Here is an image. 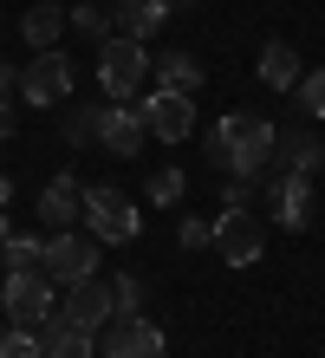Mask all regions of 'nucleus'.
I'll return each mask as SVG.
<instances>
[{"mask_svg": "<svg viewBox=\"0 0 325 358\" xmlns=\"http://www.w3.org/2000/svg\"><path fill=\"white\" fill-rule=\"evenodd\" d=\"M273 143H280V131L267 117H254V111H228L222 124L208 131V163L215 170H228V176H267L273 170Z\"/></svg>", "mask_w": 325, "mask_h": 358, "instance_id": "1", "label": "nucleus"}, {"mask_svg": "<svg viewBox=\"0 0 325 358\" xmlns=\"http://www.w3.org/2000/svg\"><path fill=\"white\" fill-rule=\"evenodd\" d=\"M85 228H92L98 241H137L143 215H137V202H130L117 182H92L85 189Z\"/></svg>", "mask_w": 325, "mask_h": 358, "instance_id": "2", "label": "nucleus"}, {"mask_svg": "<svg viewBox=\"0 0 325 358\" xmlns=\"http://www.w3.org/2000/svg\"><path fill=\"white\" fill-rule=\"evenodd\" d=\"M52 273L46 267H7V287H0V306L13 313V326H46L52 313Z\"/></svg>", "mask_w": 325, "mask_h": 358, "instance_id": "3", "label": "nucleus"}, {"mask_svg": "<svg viewBox=\"0 0 325 358\" xmlns=\"http://www.w3.org/2000/svg\"><path fill=\"white\" fill-rule=\"evenodd\" d=\"M143 78H150V52L137 46V39H111V46H98V85L104 98H137L143 92Z\"/></svg>", "mask_w": 325, "mask_h": 358, "instance_id": "4", "label": "nucleus"}, {"mask_svg": "<svg viewBox=\"0 0 325 358\" xmlns=\"http://www.w3.org/2000/svg\"><path fill=\"white\" fill-rule=\"evenodd\" d=\"M98 235H72V228H59V235H46V273L59 287H78L98 273Z\"/></svg>", "mask_w": 325, "mask_h": 358, "instance_id": "5", "label": "nucleus"}, {"mask_svg": "<svg viewBox=\"0 0 325 358\" xmlns=\"http://www.w3.org/2000/svg\"><path fill=\"white\" fill-rule=\"evenodd\" d=\"M267 208H273V222L280 228H293V235H299V228H312V176H299V170H280V163H273V170H267Z\"/></svg>", "mask_w": 325, "mask_h": 358, "instance_id": "6", "label": "nucleus"}, {"mask_svg": "<svg viewBox=\"0 0 325 358\" xmlns=\"http://www.w3.org/2000/svg\"><path fill=\"white\" fill-rule=\"evenodd\" d=\"M260 248H267V228H260L254 208H222V222H215V255L228 267H254Z\"/></svg>", "mask_w": 325, "mask_h": 358, "instance_id": "7", "label": "nucleus"}, {"mask_svg": "<svg viewBox=\"0 0 325 358\" xmlns=\"http://www.w3.org/2000/svg\"><path fill=\"white\" fill-rule=\"evenodd\" d=\"M72 85H78V72H72V59H65V52H39L33 66L20 72V98H27V104H46V111L72 98Z\"/></svg>", "mask_w": 325, "mask_h": 358, "instance_id": "8", "label": "nucleus"}, {"mask_svg": "<svg viewBox=\"0 0 325 358\" xmlns=\"http://www.w3.org/2000/svg\"><path fill=\"white\" fill-rule=\"evenodd\" d=\"M137 111H143V124H150V137H163V143H182V137L195 131V98H189V92H163V85H157Z\"/></svg>", "mask_w": 325, "mask_h": 358, "instance_id": "9", "label": "nucleus"}, {"mask_svg": "<svg viewBox=\"0 0 325 358\" xmlns=\"http://www.w3.org/2000/svg\"><path fill=\"white\" fill-rule=\"evenodd\" d=\"M163 352H169V339L143 313H117V320L104 326V358H163Z\"/></svg>", "mask_w": 325, "mask_h": 358, "instance_id": "10", "label": "nucleus"}, {"mask_svg": "<svg viewBox=\"0 0 325 358\" xmlns=\"http://www.w3.org/2000/svg\"><path fill=\"white\" fill-rule=\"evenodd\" d=\"M143 137H150V124H143L137 104H124V98L98 104V143H104L111 157H137V150H143Z\"/></svg>", "mask_w": 325, "mask_h": 358, "instance_id": "11", "label": "nucleus"}, {"mask_svg": "<svg viewBox=\"0 0 325 358\" xmlns=\"http://www.w3.org/2000/svg\"><path fill=\"white\" fill-rule=\"evenodd\" d=\"M65 320L72 326H85V332H104L117 320V306H111V280H78V287H65Z\"/></svg>", "mask_w": 325, "mask_h": 358, "instance_id": "12", "label": "nucleus"}, {"mask_svg": "<svg viewBox=\"0 0 325 358\" xmlns=\"http://www.w3.org/2000/svg\"><path fill=\"white\" fill-rule=\"evenodd\" d=\"M33 215L46 222L52 235H59V228H78L85 222V182L78 176H52L46 189H39V208H33Z\"/></svg>", "mask_w": 325, "mask_h": 358, "instance_id": "13", "label": "nucleus"}, {"mask_svg": "<svg viewBox=\"0 0 325 358\" xmlns=\"http://www.w3.org/2000/svg\"><path fill=\"white\" fill-rule=\"evenodd\" d=\"M111 7H117V39H137V46H150L169 27V0H111Z\"/></svg>", "mask_w": 325, "mask_h": 358, "instance_id": "14", "label": "nucleus"}, {"mask_svg": "<svg viewBox=\"0 0 325 358\" xmlns=\"http://www.w3.org/2000/svg\"><path fill=\"white\" fill-rule=\"evenodd\" d=\"M150 72H157V85H163V92H189V98L202 92V78H208V72H202V59L182 52V46L157 52V59H150Z\"/></svg>", "mask_w": 325, "mask_h": 358, "instance_id": "15", "label": "nucleus"}, {"mask_svg": "<svg viewBox=\"0 0 325 358\" xmlns=\"http://www.w3.org/2000/svg\"><path fill=\"white\" fill-rule=\"evenodd\" d=\"M254 72H260V85H273V92H293L299 78V52L287 46V39H267V46H260V59H254Z\"/></svg>", "mask_w": 325, "mask_h": 358, "instance_id": "16", "label": "nucleus"}, {"mask_svg": "<svg viewBox=\"0 0 325 358\" xmlns=\"http://www.w3.org/2000/svg\"><path fill=\"white\" fill-rule=\"evenodd\" d=\"M273 163H280V170H299V176H319L325 143H319L312 131H280V143H273Z\"/></svg>", "mask_w": 325, "mask_h": 358, "instance_id": "17", "label": "nucleus"}, {"mask_svg": "<svg viewBox=\"0 0 325 358\" xmlns=\"http://www.w3.org/2000/svg\"><path fill=\"white\" fill-rule=\"evenodd\" d=\"M20 39H27L33 52H52L65 39V7L59 0H39V7H27V20H20Z\"/></svg>", "mask_w": 325, "mask_h": 358, "instance_id": "18", "label": "nucleus"}, {"mask_svg": "<svg viewBox=\"0 0 325 358\" xmlns=\"http://www.w3.org/2000/svg\"><path fill=\"white\" fill-rule=\"evenodd\" d=\"M39 339H46V358H92V339H98V332L72 326L65 313H46V326H39Z\"/></svg>", "mask_w": 325, "mask_h": 358, "instance_id": "19", "label": "nucleus"}, {"mask_svg": "<svg viewBox=\"0 0 325 358\" xmlns=\"http://www.w3.org/2000/svg\"><path fill=\"white\" fill-rule=\"evenodd\" d=\"M72 27L92 39V46H111V39H117V7H111V0H78Z\"/></svg>", "mask_w": 325, "mask_h": 358, "instance_id": "20", "label": "nucleus"}, {"mask_svg": "<svg viewBox=\"0 0 325 358\" xmlns=\"http://www.w3.org/2000/svg\"><path fill=\"white\" fill-rule=\"evenodd\" d=\"M59 131H65V143H98V104H78V98H65V117H59Z\"/></svg>", "mask_w": 325, "mask_h": 358, "instance_id": "21", "label": "nucleus"}, {"mask_svg": "<svg viewBox=\"0 0 325 358\" xmlns=\"http://www.w3.org/2000/svg\"><path fill=\"white\" fill-rule=\"evenodd\" d=\"M182 196H189V176L176 170V163H169V170H150V202L169 208V202H182Z\"/></svg>", "mask_w": 325, "mask_h": 358, "instance_id": "22", "label": "nucleus"}, {"mask_svg": "<svg viewBox=\"0 0 325 358\" xmlns=\"http://www.w3.org/2000/svg\"><path fill=\"white\" fill-rule=\"evenodd\" d=\"M0 358H46V339H33V326L0 332Z\"/></svg>", "mask_w": 325, "mask_h": 358, "instance_id": "23", "label": "nucleus"}, {"mask_svg": "<svg viewBox=\"0 0 325 358\" xmlns=\"http://www.w3.org/2000/svg\"><path fill=\"white\" fill-rule=\"evenodd\" d=\"M293 98H299V111H306V117H325V66L299 78V85H293Z\"/></svg>", "mask_w": 325, "mask_h": 358, "instance_id": "24", "label": "nucleus"}, {"mask_svg": "<svg viewBox=\"0 0 325 358\" xmlns=\"http://www.w3.org/2000/svg\"><path fill=\"white\" fill-rule=\"evenodd\" d=\"M7 267H46V241L39 235H13L7 241Z\"/></svg>", "mask_w": 325, "mask_h": 358, "instance_id": "25", "label": "nucleus"}, {"mask_svg": "<svg viewBox=\"0 0 325 358\" xmlns=\"http://www.w3.org/2000/svg\"><path fill=\"white\" fill-rule=\"evenodd\" d=\"M176 241L189 248V255H202V248H215V222H202V215H189V222L176 228Z\"/></svg>", "mask_w": 325, "mask_h": 358, "instance_id": "26", "label": "nucleus"}, {"mask_svg": "<svg viewBox=\"0 0 325 358\" xmlns=\"http://www.w3.org/2000/svg\"><path fill=\"white\" fill-rule=\"evenodd\" d=\"M111 306L117 313H137L143 306V280H137V273H117V280H111Z\"/></svg>", "mask_w": 325, "mask_h": 358, "instance_id": "27", "label": "nucleus"}, {"mask_svg": "<svg viewBox=\"0 0 325 358\" xmlns=\"http://www.w3.org/2000/svg\"><path fill=\"white\" fill-rule=\"evenodd\" d=\"M222 208H254V182H247V176H228V189H222Z\"/></svg>", "mask_w": 325, "mask_h": 358, "instance_id": "28", "label": "nucleus"}, {"mask_svg": "<svg viewBox=\"0 0 325 358\" xmlns=\"http://www.w3.org/2000/svg\"><path fill=\"white\" fill-rule=\"evenodd\" d=\"M13 137V98H0V143Z\"/></svg>", "mask_w": 325, "mask_h": 358, "instance_id": "29", "label": "nucleus"}, {"mask_svg": "<svg viewBox=\"0 0 325 358\" xmlns=\"http://www.w3.org/2000/svg\"><path fill=\"white\" fill-rule=\"evenodd\" d=\"M13 241V222H7V208H0V248H7Z\"/></svg>", "mask_w": 325, "mask_h": 358, "instance_id": "30", "label": "nucleus"}, {"mask_svg": "<svg viewBox=\"0 0 325 358\" xmlns=\"http://www.w3.org/2000/svg\"><path fill=\"white\" fill-rule=\"evenodd\" d=\"M7 196H13V182H7V176H0V208H7Z\"/></svg>", "mask_w": 325, "mask_h": 358, "instance_id": "31", "label": "nucleus"}, {"mask_svg": "<svg viewBox=\"0 0 325 358\" xmlns=\"http://www.w3.org/2000/svg\"><path fill=\"white\" fill-rule=\"evenodd\" d=\"M176 7H195V0H169V13H176Z\"/></svg>", "mask_w": 325, "mask_h": 358, "instance_id": "32", "label": "nucleus"}]
</instances>
